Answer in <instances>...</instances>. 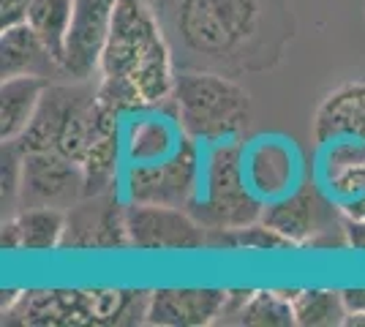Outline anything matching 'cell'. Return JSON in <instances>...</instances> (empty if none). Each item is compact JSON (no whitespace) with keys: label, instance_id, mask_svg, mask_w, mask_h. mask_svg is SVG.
<instances>
[{"label":"cell","instance_id":"6da1fadb","mask_svg":"<svg viewBox=\"0 0 365 327\" xmlns=\"http://www.w3.org/2000/svg\"><path fill=\"white\" fill-rule=\"evenodd\" d=\"M172 44L148 0H118L98 66L96 98L118 118L164 107L175 88Z\"/></svg>","mask_w":365,"mask_h":327},{"label":"cell","instance_id":"7a4b0ae2","mask_svg":"<svg viewBox=\"0 0 365 327\" xmlns=\"http://www.w3.org/2000/svg\"><path fill=\"white\" fill-rule=\"evenodd\" d=\"M164 31L169 44L188 66L210 71L264 68L275 25L273 0H164Z\"/></svg>","mask_w":365,"mask_h":327},{"label":"cell","instance_id":"3957f363","mask_svg":"<svg viewBox=\"0 0 365 327\" xmlns=\"http://www.w3.org/2000/svg\"><path fill=\"white\" fill-rule=\"evenodd\" d=\"M150 292L145 289H25L3 297V325L112 327L145 325Z\"/></svg>","mask_w":365,"mask_h":327},{"label":"cell","instance_id":"277c9868","mask_svg":"<svg viewBox=\"0 0 365 327\" xmlns=\"http://www.w3.org/2000/svg\"><path fill=\"white\" fill-rule=\"evenodd\" d=\"M172 112L180 131L199 145L235 142L251 123V95L229 74L188 68L175 77Z\"/></svg>","mask_w":365,"mask_h":327},{"label":"cell","instance_id":"5b68a950","mask_svg":"<svg viewBox=\"0 0 365 327\" xmlns=\"http://www.w3.org/2000/svg\"><path fill=\"white\" fill-rule=\"evenodd\" d=\"M98 120V98L91 82H49L31 125L16 137L19 153L52 150L71 161H82Z\"/></svg>","mask_w":365,"mask_h":327},{"label":"cell","instance_id":"8992f818","mask_svg":"<svg viewBox=\"0 0 365 327\" xmlns=\"http://www.w3.org/2000/svg\"><path fill=\"white\" fill-rule=\"evenodd\" d=\"M243 158L245 145L240 140L207 145L202 188L197 202L188 207L207 227V232L248 227L264 213V199H259L245 180Z\"/></svg>","mask_w":365,"mask_h":327},{"label":"cell","instance_id":"52a82bcc","mask_svg":"<svg viewBox=\"0 0 365 327\" xmlns=\"http://www.w3.org/2000/svg\"><path fill=\"white\" fill-rule=\"evenodd\" d=\"M202 164L205 158L199 156V142L188 137L164 161L128 164L123 180L125 202L191 207L202 188Z\"/></svg>","mask_w":365,"mask_h":327},{"label":"cell","instance_id":"ba28073f","mask_svg":"<svg viewBox=\"0 0 365 327\" xmlns=\"http://www.w3.org/2000/svg\"><path fill=\"white\" fill-rule=\"evenodd\" d=\"M128 243L137 251H199L207 246V227L188 207L137 204L125 207Z\"/></svg>","mask_w":365,"mask_h":327},{"label":"cell","instance_id":"9c48e42d","mask_svg":"<svg viewBox=\"0 0 365 327\" xmlns=\"http://www.w3.org/2000/svg\"><path fill=\"white\" fill-rule=\"evenodd\" d=\"M125 207L118 191L82 197L66 210V234L61 251H123L131 249Z\"/></svg>","mask_w":365,"mask_h":327},{"label":"cell","instance_id":"30bf717a","mask_svg":"<svg viewBox=\"0 0 365 327\" xmlns=\"http://www.w3.org/2000/svg\"><path fill=\"white\" fill-rule=\"evenodd\" d=\"M118 0H74V14L63 49V79L91 82L98 74Z\"/></svg>","mask_w":365,"mask_h":327},{"label":"cell","instance_id":"8fae6325","mask_svg":"<svg viewBox=\"0 0 365 327\" xmlns=\"http://www.w3.org/2000/svg\"><path fill=\"white\" fill-rule=\"evenodd\" d=\"M85 197L82 167L71 158L41 150L22 153L19 207H63L68 210ZM16 207V210H19Z\"/></svg>","mask_w":365,"mask_h":327},{"label":"cell","instance_id":"7c38bea8","mask_svg":"<svg viewBox=\"0 0 365 327\" xmlns=\"http://www.w3.org/2000/svg\"><path fill=\"white\" fill-rule=\"evenodd\" d=\"M229 289L215 286H161L148 300L145 325L207 327L221 322Z\"/></svg>","mask_w":365,"mask_h":327},{"label":"cell","instance_id":"4fadbf2b","mask_svg":"<svg viewBox=\"0 0 365 327\" xmlns=\"http://www.w3.org/2000/svg\"><path fill=\"white\" fill-rule=\"evenodd\" d=\"M311 131L322 147L346 140L365 145V79L344 82L324 95L314 112Z\"/></svg>","mask_w":365,"mask_h":327},{"label":"cell","instance_id":"5bb4252c","mask_svg":"<svg viewBox=\"0 0 365 327\" xmlns=\"http://www.w3.org/2000/svg\"><path fill=\"white\" fill-rule=\"evenodd\" d=\"M185 134L172 112V101L164 107L145 109L128 118L125 137H123V153L128 164H155L169 158L182 145Z\"/></svg>","mask_w":365,"mask_h":327},{"label":"cell","instance_id":"9a60e30c","mask_svg":"<svg viewBox=\"0 0 365 327\" xmlns=\"http://www.w3.org/2000/svg\"><path fill=\"white\" fill-rule=\"evenodd\" d=\"M245 180L259 199H278L289 194L297 177L294 147L278 137H262L245 147Z\"/></svg>","mask_w":365,"mask_h":327},{"label":"cell","instance_id":"2e32d148","mask_svg":"<svg viewBox=\"0 0 365 327\" xmlns=\"http://www.w3.org/2000/svg\"><path fill=\"white\" fill-rule=\"evenodd\" d=\"M120 120L115 112L98 104V120L93 140L79 161L82 177H85V197L118 191V172H120Z\"/></svg>","mask_w":365,"mask_h":327},{"label":"cell","instance_id":"e0dca14e","mask_svg":"<svg viewBox=\"0 0 365 327\" xmlns=\"http://www.w3.org/2000/svg\"><path fill=\"white\" fill-rule=\"evenodd\" d=\"M66 210L63 207H19L3 221V249L49 254L63 249Z\"/></svg>","mask_w":365,"mask_h":327},{"label":"cell","instance_id":"ac0fdd59","mask_svg":"<svg viewBox=\"0 0 365 327\" xmlns=\"http://www.w3.org/2000/svg\"><path fill=\"white\" fill-rule=\"evenodd\" d=\"M0 71L6 77H41V79H58L63 77L61 63L49 52L38 33L31 25H14L0 31Z\"/></svg>","mask_w":365,"mask_h":327},{"label":"cell","instance_id":"d6986e66","mask_svg":"<svg viewBox=\"0 0 365 327\" xmlns=\"http://www.w3.org/2000/svg\"><path fill=\"white\" fill-rule=\"evenodd\" d=\"M319 197L311 188H300L292 191L287 197L270 199V204H264L262 221L267 227H273L281 237H287L294 249H308V243L327 227L319 224Z\"/></svg>","mask_w":365,"mask_h":327},{"label":"cell","instance_id":"ffe728a7","mask_svg":"<svg viewBox=\"0 0 365 327\" xmlns=\"http://www.w3.org/2000/svg\"><path fill=\"white\" fill-rule=\"evenodd\" d=\"M49 79L6 77L0 85V140L14 142L31 125Z\"/></svg>","mask_w":365,"mask_h":327},{"label":"cell","instance_id":"44dd1931","mask_svg":"<svg viewBox=\"0 0 365 327\" xmlns=\"http://www.w3.org/2000/svg\"><path fill=\"white\" fill-rule=\"evenodd\" d=\"M292 308L300 327H338L349 316L338 289H292Z\"/></svg>","mask_w":365,"mask_h":327},{"label":"cell","instance_id":"7402d4cb","mask_svg":"<svg viewBox=\"0 0 365 327\" xmlns=\"http://www.w3.org/2000/svg\"><path fill=\"white\" fill-rule=\"evenodd\" d=\"M235 325L243 327H289L294 325L292 292L284 289H251Z\"/></svg>","mask_w":365,"mask_h":327},{"label":"cell","instance_id":"603a6c76","mask_svg":"<svg viewBox=\"0 0 365 327\" xmlns=\"http://www.w3.org/2000/svg\"><path fill=\"white\" fill-rule=\"evenodd\" d=\"M71 14H74V0H33L28 11V25L38 33V38L49 47L58 63H63Z\"/></svg>","mask_w":365,"mask_h":327},{"label":"cell","instance_id":"cb8c5ba5","mask_svg":"<svg viewBox=\"0 0 365 327\" xmlns=\"http://www.w3.org/2000/svg\"><path fill=\"white\" fill-rule=\"evenodd\" d=\"M207 246L210 249H229V251H292L287 237L275 232L273 227H267L262 218L248 224V227H237V229H213L207 234Z\"/></svg>","mask_w":365,"mask_h":327},{"label":"cell","instance_id":"d4e9b609","mask_svg":"<svg viewBox=\"0 0 365 327\" xmlns=\"http://www.w3.org/2000/svg\"><path fill=\"white\" fill-rule=\"evenodd\" d=\"M322 183H324V191H327L338 204L363 197L365 194V161L363 164H354L349 170L338 172V175L322 180Z\"/></svg>","mask_w":365,"mask_h":327},{"label":"cell","instance_id":"484cf974","mask_svg":"<svg viewBox=\"0 0 365 327\" xmlns=\"http://www.w3.org/2000/svg\"><path fill=\"white\" fill-rule=\"evenodd\" d=\"M3 207H14L19 204V186H22V153L16 150V145L3 142Z\"/></svg>","mask_w":365,"mask_h":327},{"label":"cell","instance_id":"4316f807","mask_svg":"<svg viewBox=\"0 0 365 327\" xmlns=\"http://www.w3.org/2000/svg\"><path fill=\"white\" fill-rule=\"evenodd\" d=\"M33 0H0V31L25 25Z\"/></svg>","mask_w":365,"mask_h":327},{"label":"cell","instance_id":"83f0119b","mask_svg":"<svg viewBox=\"0 0 365 327\" xmlns=\"http://www.w3.org/2000/svg\"><path fill=\"white\" fill-rule=\"evenodd\" d=\"M344 234H346V249L365 254V221L344 218Z\"/></svg>","mask_w":365,"mask_h":327},{"label":"cell","instance_id":"f1b7e54d","mask_svg":"<svg viewBox=\"0 0 365 327\" xmlns=\"http://www.w3.org/2000/svg\"><path fill=\"white\" fill-rule=\"evenodd\" d=\"M344 295V306L349 313H365V286H351V289H341Z\"/></svg>","mask_w":365,"mask_h":327},{"label":"cell","instance_id":"f546056e","mask_svg":"<svg viewBox=\"0 0 365 327\" xmlns=\"http://www.w3.org/2000/svg\"><path fill=\"white\" fill-rule=\"evenodd\" d=\"M344 218H351V221H365V194L357 197V199H349V202L338 204Z\"/></svg>","mask_w":365,"mask_h":327},{"label":"cell","instance_id":"4dcf8cb0","mask_svg":"<svg viewBox=\"0 0 365 327\" xmlns=\"http://www.w3.org/2000/svg\"><path fill=\"white\" fill-rule=\"evenodd\" d=\"M346 325L349 327H365V313H349V316H346Z\"/></svg>","mask_w":365,"mask_h":327}]
</instances>
